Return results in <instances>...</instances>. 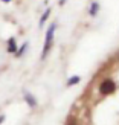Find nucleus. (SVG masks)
<instances>
[{
  "label": "nucleus",
  "instance_id": "nucleus-3",
  "mask_svg": "<svg viewBox=\"0 0 119 125\" xmlns=\"http://www.w3.org/2000/svg\"><path fill=\"white\" fill-rule=\"evenodd\" d=\"M3 119H5V116H0V124L3 122Z\"/></svg>",
  "mask_w": 119,
  "mask_h": 125
},
{
  "label": "nucleus",
  "instance_id": "nucleus-1",
  "mask_svg": "<svg viewBox=\"0 0 119 125\" xmlns=\"http://www.w3.org/2000/svg\"><path fill=\"white\" fill-rule=\"evenodd\" d=\"M64 125H119V52L96 70L70 107Z\"/></svg>",
  "mask_w": 119,
  "mask_h": 125
},
{
  "label": "nucleus",
  "instance_id": "nucleus-4",
  "mask_svg": "<svg viewBox=\"0 0 119 125\" xmlns=\"http://www.w3.org/2000/svg\"><path fill=\"white\" fill-rule=\"evenodd\" d=\"M2 2H3V3H9V2H11V0H2Z\"/></svg>",
  "mask_w": 119,
  "mask_h": 125
},
{
  "label": "nucleus",
  "instance_id": "nucleus-2",
  "mask_svg": "<svg viewBox=\"0 0 119 125\" xmlns=\"http://www.w3.org/2000/svg\"><path fill=\"white\" fill-rule=\"evenodd\" d=\"M8 52H9V53H14V52H17L15 38H9V40H8Z\"/></svg>",
  "mask_w": 119,
  "mask_h": 125
}]
</instances>
